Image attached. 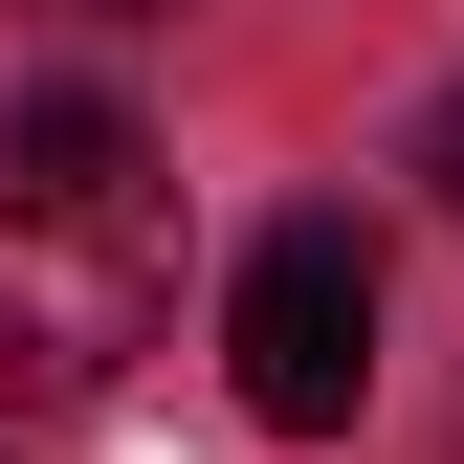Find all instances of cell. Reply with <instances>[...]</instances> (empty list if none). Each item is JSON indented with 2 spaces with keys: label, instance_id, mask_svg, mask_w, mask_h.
<instances>
[{
  "label": "cell",
  "instance_id": "obj_1",
  "mask_svg": "<svg viewBox=\"0 0 464 464\" xmlns=\"http://www.w3.org/2000/svg\"><path fill=\"white\" fill-rule=\"evenodd\" d=\"M178 310V178L111 89L0 111V398H111Z\"/></svg>",
  "mask_w": 464,
  "mask_h": 464
},
{
  "label": "cell",
  "instance_id": "obj_2",
  "mask_svg": "<svg viewBox=\"0 0 464 464\" xmlns=\"http://www.w3.org/2000/svg\"><path fill=\"white\" fill-rule=\"evenodd\" d=\"M221 354H244V420H287V442H332L376 398V221H266L244 244V287H221Z\"/></svg>",
  "mask_w": 464,
  "mask_h": 464
},
{
  "label": "cell",
  "instance_id": "obj_3",
  "mask_svg": "<svg viewBox=\"0 0 464 464\" xmlns=\"http://www.w3.org/2000/svg\"><path fill=\"white\" fill-rule=\"evenodd\" d=\"M398 178H420V199H442V221H464V89H442V111H420V155H398Z\"/></svg>",
  "mask_w": 464,
  "mask_h": 464
},
{
  "label": "cell",
  "instance_id": "obj_4",
  "mask_svg": "<svg viewBox=\"0 0 464 464\" xmlns=\"http://www.w3.org/2000/svg\"><path fill=\"white\" fill-rule=\"evenodd\" d=\"M67 23H155V0H67Z\"/></svg>",
  "mask_w": 464,
  "mask_h": 464
}]
</instances>
